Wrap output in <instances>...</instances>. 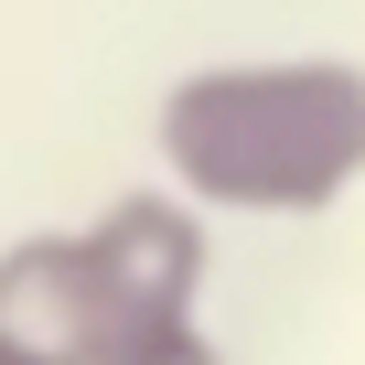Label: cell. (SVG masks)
<instances>
[{"instance_id":"cell-2","label":"cell","mask_w":365,"mask_h":365,"mask_svg":"<svg viewBox=\"0 0 365 365\" xmlns=\"http://www.w3.org/2000/svg\"><path fill=\"white\" fill-rule=\"evenodd\" d=\"M215 279V215L172 182L0 247V365H108L118 344L194 322Z\"/></svg>"},{"instance_id":"cell-1","label":"cell","mask_w":365,"mask_h":365,"mask_svg":"<svg viewBox=\"0 0 365 365\" xmlns=\"http://www.w3.org/2000/svg\"><path fill=\"white\" fill-rule=\"evenodd\" d=\"M172 194L205 215H333L365 182V65L354 54H237L172 76L150 108Z\"/></svg>"},{"instance_id":"cell-3","label":"cell","mask_w":365,"mask_h":365,"mask_svg":"<svg viewBox=\"0 0 365 365\" xmlns=\"http://www.w3.org/2000/svg\"><path fill=\"white\" fill-rule=\"evenodd\" d=\"M108 365H226V344H215L205 322H161V333H140V344H118Z\"/></svg>"}]
</instances>
